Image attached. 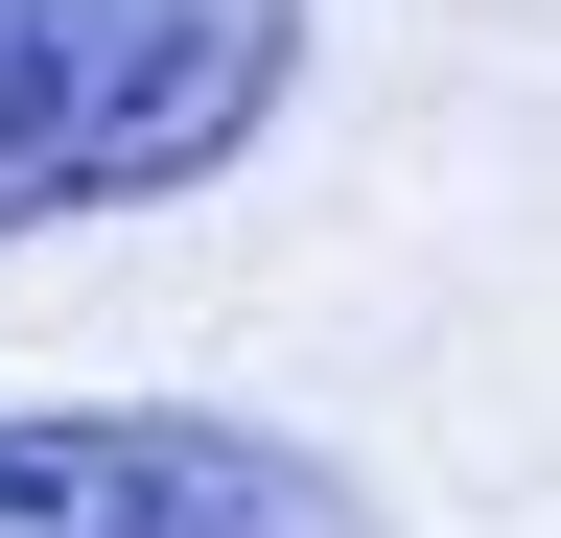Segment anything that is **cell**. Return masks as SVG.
<instances>
[{
  "label": "cell",
  "instance_id": "7a4b0ae2",
  "mask_svg": "<svg viewBox=\"0 0 561 538\" xmlns=\"http://www.w3.org/2000/svg\"><path fill=\"white\" fill-rule=\"evenodd\" d=\"M0 538H351V468L234 422V398H24Z\"/></svg>",
  "mask_w": 561,
  "mask_h": 538
},
{
  "label": "cell",
  "instance_id": "6da1fadb",
  "mask_svg": "<svg viewBox=\"0 0 561 538\" xmlns=\"http://www.w3.org/2000/svg\"><path fill=\"white\" fill-rule=\"evenodd\" d=\"M305 0H0V234L187 211L210 164L280 141Z\"/></svg>",
  "mask_w": 561,
  "mask_h": 538
}]
</instances>
